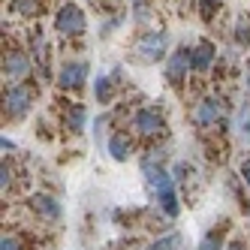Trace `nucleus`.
Here are the masks:
<instances>
[{"instance_id":"obj_1","label":"nucleus","mask_w":250,"mask_h":250,"mask_svg":"<svg viewBox=\"0 0 250 250\" xmlns=\"http://www.w3.org/2000/svg\"><path fill=\"white\" fill-rule=\"evenodd\" d=\"M166 51H169V33L166 30H148V33H142V37L136 40V45H133V55L142 63L163 61Z\"/></svg>"},{"instance_id":"obj_2","label":"nucleus","mask_w":250,"mask_h":250,"mask_svg":"<svg viewBox=\"0 0 250 250\" xmlns=\"http://www.w3.org/2000/svg\"><path fill=\"white\" fill-rule=\"evenodd\" d=\"M87 21H84V9L79 3H63L55 15V30L61 33V37H79V33H84Z\"/></svg>"},{"instance_id":"obj_3","label":"nucleus","mask_w":250,"mask_h":250,"mask_svg":"<svg viewBox=\"0 0 250 250\" xmlns=\"http://www.w3.org/2000/svg\"><path fill=\"white\" fill-rule=\"evenodd\" d=\"M30 105H33V91L27 84H12L9 91L3 94V112L9 115V118H21V115H27L30 112Z\"/></svg>"},{"instance_id":"obj_4","label":"nucleus","mask_w":250,"mask_h":250,"mask_svg":"<svg viewBox=\"0 0 250 250\" xmlns=\"http://www.w3.org/2000/svg\"><path fill=\"white\" fill-rule=\"evenodd\" d=\"M133 130L139 133V136H160L166 130V121H163V115H160V109H154V105H145V109H139L136 115H133Z\"/></svg>"},{"instance_id":"obj_5","label":"nucleus","mask_w":250,"mask_h":250,"mask_svg":"<svg viewBox=\"0 0 250 250\" xmlns=\"http://www.w3.org/2000/svg\"><path fill=\"white\" fill-rule=\"evenodd\" d=\"M87 73H91L87 61H66L58 69V84L63 87V91H79V87L87 82Z\"/></svg>"},{"instance_id":"obj_6","label":"nucleus","mask_w":250,"mask_h":250,"mask_svg":"<svg viewBox=\"0 0 250 250\" xmlns=\"http://www.w3.org/2000/svg\"><path fill=\"white\" fill-rule=\"evenodd\" d=\"M193 69V61H190V48H175V55L166 58V69H163V76L169 84H181L187 79V73Z\"/></svg>"},{"instance_id":"obj_7","label":"nucleus","mask_w":250,"mask_h":250,"mask_svg":"<svg viewBox=\"0 0 250 250\" xmlns=\"http://www.w3.org/2000/svg\"><path fill=\"white\" fill-rule=\"evenodd\" d=\"M30 66L33 63H30V58L24 55V51H9V55L3 58V76L19 84L24 76H30Z\"/></svg>"},{"instance_id":"obj_8","label":"nucleus","mask_w":250,"mask_h":250,"mask_svg":"<svg viewBox=\"0 0 250 250\" xmlns=\"http://www.w3.org/2000/svg\"><path fill=\"white\" fill-rule=\"evenodd\" d=\"M30 205H33V211H37L42 220H61L63 217V205H61L58 196L37 193V196H30Z\"/></svg>"},{"instance_id":"obj_9","label":"nucleus","mask_w":250,"mask_h":250,"mask_svg":"<svg viewBox=\"0 0 250 250\" xmlns=\"http://www.w3.org/2000/svg\"><path fill=\"white\" fill-rule=\"evenodd\" d=\"M193 121L199 127H211V124L220 121V100L217 97H202L193 109Z\"/></svg>"},{"instance_id":"obj_10","label":"nucleus","mask_w":250,"mask_h":250,"mask_svg":"<svg viewBox=\"0 0 250 250\" xmlns=\"http://www.w3.org/2000/svg\"><path fill=\"white\" fill-rule=\"evenodd\" d=\"M214 58H217V48H214V42H208V40H199V42L190 48V61H193V69H196V73H205V69H211Z\"/></svg>"},{"instance_id":"obj_11","label":"nucleus","mask_w":250,"mask_h":250,"mask_svg":"<svg viewBox=\"0 0 250 250\" xmlns=\"http://www.w3.org/2000/svg\"><path fill=\"white\" fill-rule=\"evenodd\" d=\"M105 148H109V154H112L115 163H127V160L133 157V142H130L127 133H112Z\"/></svg>"},{"instance_id":"obj_12","label":"nucleus","mask_w":250,"mask_h":250,"mask_svg":"<svg viewBox=\"0 0 250 250\" xmlns=\"http://www.w3.org/2000/svg\"><path fill=\"white\" fill-rule=\"evenodd\" d=\"M63 124H66V130H69V133H82V130H84V124H87V109H84L82 103H73V105L66 109Z\"/></svg>"},{"instance_id":"obj_13","label":"nucleus","mask_w":250,"mask_h":250,"mask_svg":"<svg viewBox=\"0 0 250 250\" xmlns=\"http://www.w3.org/2000/svg\"><path fill=\"white\" fill-rule=\"evenodd\" d=\"M94 97H97V103H103V105H109L112 103V97H115V82L109 79V76H97L94 79Z\"/></svg>"},{"instance_id":"obj_14","label":"nucleus","mask_w":250,"mask_h":250,"mask_svg":"<svg viewBox=\"0 0 250 250\" xmlns=\"http://www.w3.org/2000/svg\"><path fill=\"white\" fill-rule=\"evenodd\" d=\"M235 130H238V136H241V139H247V142H250V105H247V103L235 112Z\"/></svg>"},{"instance_id":"obj_15","label":"nucleus","mask_w":250,"mask_h":250,"mask_svg":"<svg viewBox=\"0 0 250 250\" xmlns=\"http://www.w3.org/2000/svg\"><path fill=\"white\" fill-rule=\"evenodd\" d=\"M178 244H181V235H178V232L172 235V232H169V235H163V238L151 241L145 250H178Z\"/></svg>"},{"instance_id":"obj_16","label":"nucleus","mask_w":250,"mask_h":250,"mask_svg":"<svg viewBox=\"0 0 250 250\" xmlns=\"http://www.w3.org/2000/svg\"><path fill=\"white\" fill-rule=\"evenodd\" d=\"M196 250H226V247H223V238H220V235L208 232L205 238H199V247H196Z\"/></svg>"},{"instance_id":"obj_17","label":"nucleus","mask_w":250,"mask_h":250,"mask_svg":"<svg viewBox=\"0 0 250 250\" xmlns=\"http://www.w3.org/2000/svg\"><path fill=\"white\" fill-rule=\"evenodd\" d=\"M15 12H21V15H37L40 12V0H15Z\"/></svg>"},{"instance_id":"obj_18","label":"nucleus","mask_w":250,"mask_h":250,"mask_svg":"<svg viewBox=\"0 0 250 250\" xmlns=\"http://www.w3.org/2000/svg\"><path fill=\"white\" fill-rule=\"evenodd\" d=\"M235 42L238 45H250V24L247 21H238L235 24Z\"/></svg>"},{"instance_id":"obj_19","label":"nucleus","mask_w":250,"mask_h":250,"mask_svg":"<svg viewBox=\"0 0 250 250\" xmlns=\"http://www.w3.org/2000/svg\"><path fill=\"white\" fill-rule=\"evenodd\" d=\"M0 187H12V166L6 163V160H3V163H0Z\"/></svg>"},{"instance_id":"obj_20","label":"nucleus","mask_w":250,"mask_h":250,"mask_svg":"<svg viewBox=\"0 0 250 250\" xmlns=\"http://www.w3.org/2000/svg\"><path fill=\"white\" fill-rule=\"evenodd\" d=\"M0 250H21V241L15 235H3V241H0Z\"/></svg>"},{"instance_id":"obj_21","label":"nucleus","mask_w":250,"mask_h":250,"mask_svg":"<svg viewBox=\"0 0 250 250\" xmlns=\"http://www.w3.org/2000/svg\"><path fill=\"white\" fill-rule=\"evenodd\" d=\"M241 181H244L247 190H250V160H244V163H241Z\"/></svg>"},{"instance_id":"obj_22","label":"nucleus","mask_w":250,"mask_h":250,"mask_svg":"<svg viewBox=\"0 0 250 250\" xmlns=\"http://www.w3.org/2000/svg\"><path fill=\"white\" fill-rule=\"evenodd\" d=\"M0 148H3V151H15V142L3 136V139H0Z\"/></svg>"},{"instance_id":"obj_23","label":"nucleus","mask_w":250,"mask_h":250,"mask_svg":"<svg viewBox=\"0 0 250 250\" xmlns=\"http://www.w3.org/2000/svg\"><path fill=\"white\" fill-rule=\"evenodd\" d=\"M226 250H247V247H244V241H229Z\"/></svg>"},{"instance_id":"obj_24","label":"nucleus","mask_w":250,"mask_h":250,"mask_svg":"<svg viewBox=\"0 0 250 250\" xmlns=\"http://www.w3.org/2000/svg\"><path fill=\"white\" fill-rule=\"evenodd\" d=\"M202 3H205V6H214V3H217V0H202Z\"/></svg>"},{"instance_id":"obj_25","label":"nucleus","mask_w":250,"mask_h":250,"mask_svg":"<svg viewBox=\"0 0 250 250\" xmlns=\"http://www.w3.org/2000/svg\"><path fill=\"white\" fill-rule=\"evenodd\" d=\"M247 91H250V69H247Z\"/></svg>"},{"instance_id":"obj_26","label":"nucleus","mask_w":250,"mask_h":250,"mask_svg":"<svg viewBox=\"0 0 250 250\" xmlns=\"http://www.w3.org/2000/svg\"><path fill=\"white\" fill-rule=\"evenodd\" d=\"M247 220H250V205H247Z\"/></svg>"}]
</instances>
